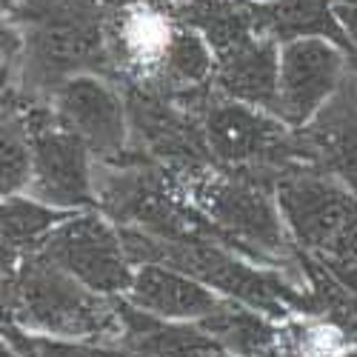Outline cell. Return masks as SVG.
<instances>
[{"instance_id": "6da1fadb", "label": "cell", "mask_w": 357, "mask_h": 357, "mask_svg": "<svg viewBox=\"0 0 357 357\" xmlns=\"http://www.w3.org/2000/svg\"><path fill=\"white\" fill-rule=\"evenodd\" d=\"M15 309L32 329L66 337L98 335L112 323V312L98 291L43 257H32L23 269L15 286Z\"/></svg>"}, {"instance_id": "7a4b0ae2", "label": "cell", "mask_w": 357, "mask_h": 357, "mask_svg": "<svg viewBox=\"0 0 357 357\" xmlns=\"http://www.w3.org/2000/svg\"><path fill=\"white\" fill-rule=\"evenodd\" d=\"M29 61L40 80H72L103 57V32L95 9L83 0H40L32 9Z\"/></svg>"}, {"instance_id": "3957f363", "label": "cell", "mask_w": 357, "mask_h": 357, "mask_svg": "<svg viewBox=\"0 0 357 357\" xmlns=\"http://www.w3.org/2000/svg\"><path fill=\"white\" fill-rule=\"evenodd\" d=\"M40 257L98 294L129 291L135 280L123 234L98 215L66 218L40 243Z\"/></svg>"}, {"instance_id": "277c9868", "label": "cell", "mask_w": 357, "mask_h": 357, "mask_svg": "<svg viewBox=\"0 0 357 357\" xmlns=\"http://www.w3.org/2000/svg\"><path fill=\"white\" fill-rule=\"evenodd\" d=\"M278 206L306 246L357 257V200L335 181L312 172L286 174Z\"/></svg>"}, {"instance_id": "5b68a950", "label": "cell", "mask_w": 357, "mask_h": 357, "mask_svg": "<svg viewBox=\"0 0 357 357\" xmlns=\"http://www.w3.org/2000/svg\"><path fill=\"white\" fill-rule=\"evenodd\" d=\"M32 132V189L35 200L52 209H75L92 203L89 183V149L66 132L57 117L52 123L26 121Z\"/></svg>"}, {"instance_id": "8992f818", "label": "cell", "mask_w": 357, "mask_h": 357, "mask_svg": "<svg viewBox=\"0 0 357 357\" xmlns=\"http://www.w3.org/2000/svg\"><path fill=\"white\" fill-rule=\"evenodd\" d=\"M343 77V49L323 38H303L280 49L278 114L301 126L335 95Z\"/></svg>"}, {"instance_id": "52a82bcc", "label": "cell", "mask_w": 357, "mask_h": 357, "mask_svg": "<svg viewBox=\"0 0 357 357\" xmlns=\"http://www.w3.org/2000/svg\"><path fill=\"white\" fill-rule=\"evenodd\" d=\"M54 117L89 152L117 155L123 149L126 140L123 103L103 80L92 75H77L63 86H57Z\"/></svg>"}, {"instance_id": "ba28073f", "label": "cell", "mask_w": 357, "mask_h": 357, "mask_svg": "<svg viewBox=\"0 0 357 357\" xmlns=\"http://www.w3.org/2000/svg\"><path fill=\"white\" fill-rule=\"evenodd\" d=\"M200 206L229 237L252 243L257 252H283V226L272 197L249 181H209L197 192Z\"/></svg>"}, {"instance_id": "9c48e42d", "label": "cell", "mask_w": 357, "mask_h": 357, "mask_svg": "<svg viewBox=\"0 0 357 357\" xmlns=\"http://www.w3.org/2000/svg\"><path fill=\"white\" fill-rule=\"evenodd\" d=\"M132 303L160 317H215L220 314L218 297L200 280L158 263H143L129 286Z\"/></svg>"}, {"instance_id": "30bf717a", "label": "cell", "mask_w": 357, "mask_h": 357, "mask_svg": "<svg viewBox=\"0 0 357 357\" xmlns=\"http://www.w3.org/2000/svg\"><path fill=\"white\" fill-rule=\"evenodd\" d=\"M206 137H209V149L215 158L226 163H246L272 155L283 143V129L252 106L234 100L209 109Z\"/></svg>"}, {"instance_id": "8fae6325", "label": "cell", "mask_w": 357, "mask_h": 357, "mask_svg": "<svg viewBox=\"0 0 357 357\" xmlns=\"http://www.w3.org/2000/svg\"><path fill=\"white\" fill-rule=\"evenodd\" d=\"M177 20L192 26L209 43L215 61L266 38L260 32L255 0H186L177 6Z\"/></svg>"}, {"instance_id": "7c38bea8", "label": "cell", "mask_w": 357, "mask_h": 357, "mask_svg": "<svg viewBox=\"0 0 357 357\" xmlns=\"http://www.w3.org/2000/svg\"><path fill=\"white\" fill-rule=\"evenodd\" d=\"M220 89L255 109H278V86H280V52L272 38H257L255 43L237 49L234 54L218 61Z\"/></svg>"}, {"instance_id": "4fadbf2b", "label": "cell", "mask_w": 357, "mask_h": 357, "mask_svg": "<svg viewBox=\"0 0 357 357\" xmlns=\"http://www.w3.org/2000/svg\"><path fill=\"white\" fill-rule=\"evenodd\" d=\"M337 0H272L257 3L260 32L275 43H291L303 38H323L340 49H349V38L337 20Z\"/></svg>"}, {"instance_id": "5bb4252c", "label": "cell", "mask_w": 357, "mask_h": 357, "mask_svg": "<svg viewBox=\"0 0 357 357\" xmlns=\"http://www.w3.org/2000/svg\"><path fill=\"white\" fill-rule=\"evenodd\" d=\"M163 75L172 80V83H181V86H192V83H203L215 69H218V61L206 43L192 26L186 23H177L169 35V43L163 49V57L160 63Z\"/></svg>"}, {"instance_id": "9a60e30c", "label": "cell", "mask_w": 357, "mask_h": 357, "mask_svg": "<svg viewBox=\"0 0 357 357\" xmlns=\"http://www.w3.org/2000/svg\"><path fill=\"white\" fill-rule=\"evenodd\" d=\"M57 220H66V215L61 209H52V206L40 203V200L6 197V203H3V249L9 255H15L32 243H43L46 237L61 226Z\"/></svg>"}, {"instance_id": "2e32d148", "label": "cell", "mask_w": 357, "mask_h": 357, "mask_svg": "<svg viewBox=\"0 0 357 357\" xmlns=\"http://www.w3.org/2000/svg\"><path fill=\"white\" fill-rule=\"evenodd\" d=\"M32 181V132L29 123L9 114L3 117V197H15L17 189Z\"/></svg>"}, {"instance_id": "e0dca14e", "label": "cell", "mask_w": 357, "mask_h": 357, "mask_svg": "<svg viewBox=\"0 0 357 357\" xmlns=\"http://www.w3.org/2000/svg\"><path fill=\"white\" fill-rule=\"evenodd\" d=\"M335 12H337V20L343 26L349 43H357V0H337Z\"/></svg>"}, {"instance_id": "ac0fdd59", "label": "cell", "mask_w": 357, "mask_h": 357, "mask_svg": "<svg viewBox=\"0 0 357 357\" xmlns=\"http://www.w3.org/2000/svg\"><path fill=\"white\" fill-rule=\"evenodd\" d=\"M112 6H135V3H143V0H106Z\"/></svg>"}, {"instance_id": "d6986e66", "label": "cell", "mask_w": 357, "mask_h": 357, "mask_svg": "<svg viewBox=\"0 0 357 357\" xmlns=\"http://www.w3.org/2000/svg\"><path fill=\"white\" fill-rule=\"evenodd\" d=\"M257 3H272V0H257Z\"/></svg>"}]
</instances>
